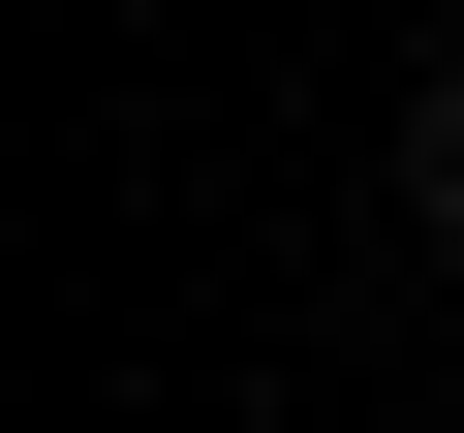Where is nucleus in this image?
<instances>
[{"label": "nucleus", "mask_w": 464, "mask_h": 433, "mask_svg": "<svg viewBox=\"0 0 464 433\" xmlns=\"http://www.w3.org/2000/svg\"><path fill=\"white\" fill-rule=\"evenodd\" d=\"M402 186H433V248H464V63H433V124H402Z\"/></svg>", "instance_id": "f257e3e1"}]
</instances>
